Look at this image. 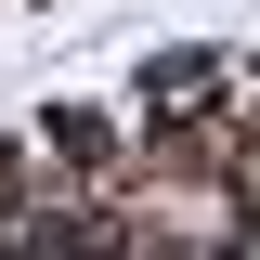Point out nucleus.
I'll return each mask as SVG.
<instances>
[{
    "label": "nucleus",
    "instance_id": "nucleus-1",
    "mask_svg": "<svg viewBox=\"0 0 260 260\" xmlns=\"http://www.w3.org/2000/svg\"><path fill=\"white\" fill-rule=\"evenodd\" d=\"M208 78H221L208 52H156V65H143V91H156V104H169V91H208Z\"/></svg>",
    "mask_w": 260,
    "mask_h": 260
}]
</instances>
